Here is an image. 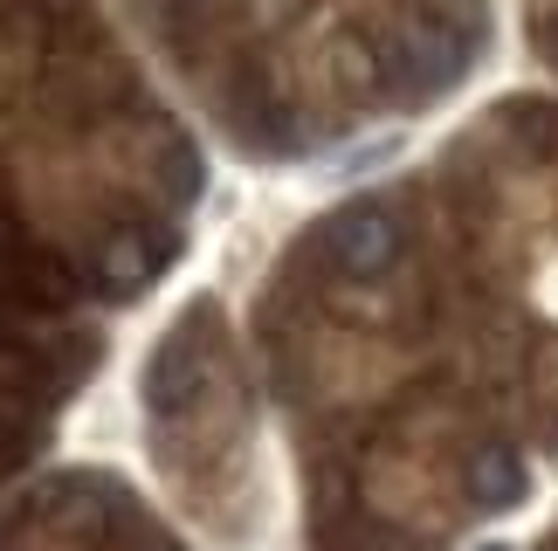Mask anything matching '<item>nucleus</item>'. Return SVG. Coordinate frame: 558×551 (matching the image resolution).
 Here are the masks:
<instances>
[{
    "instance_id": "f257e3e1",
    "label": "nucleus",
    "mask_w": 558,
    "mask_h": 551,
    "mask_svg": "<svg viewBox=\"0 0 558 551\" xmlns=\"http://www.w3.org/2000/svg\"><path fill=\"white\" fill-rule=\"evenodd\" d=\"M331 256L345 262L352 276H379L400 262V221L386 207H345L331 221Z\"/></svg>"
},
{
    "instance_id": "f03ea898",
    "label": "nucleus",
    "mask_w": 558,
    "mask_h": 551,
    "mask_svg": "<svg viewBox=\"0 0 558 551\" xmlns=\"http://www.w3.org/2000/svg\"><path fill=\"white\" fill-rule=\"evenodd\" d=\"M469 497L483 503V511H518V503L531 497V469L518 449H504V441H489V449H476V462H469Z\"/></svg>"
},
{
    "instance_id": "7ed1b4c3",
    "label": "nucleus",
    "mask_w": 558,
    "mask_h": 551,
    "mask_svg": "<svg viewBox=\"0 0 558 551\" xmlns=\"http://www.w3.org/2000/svg\"><path fill=\"white\" fill-rule=\"evenodd\" d=\"M407 152V138L400 132H373V138H359V145H338V152H325L317 159V180L325 186H345V180H366V173H379L386 159H400Z\"/></svg>"
},
{
    "instance_id": "20e7f679",
    "label": "nucleus",
    "mask_w": 558,
    "mask_h": 551,
    "mask_svg": "<svg viewBox=\"0 0 558 551\" xmlns=\"http://www.w3.org/2000/svg\"><path fill=\"white\" fill-rule=\"evenodd\" d=\"M469 551H518L510 538H483V544H469Z\"/></svg>"
}]
</instances>
